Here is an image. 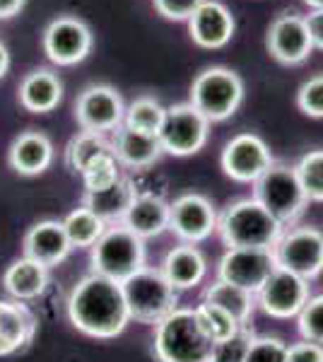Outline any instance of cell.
<instances>
[{"instance_id":"obj_1","label":"cell","mask_w":323,"mask_h":362,"mask_svg":"<svg viewBox=\"0 0 323 362\" xmlns=\"http://www.w3.org/2000/svg\"><path fill=\"white\" fill-rule=\"evenodd\" d=\"M68 319L80 334L109 341L131 324L121 283L90 273L75 283L68 297Z\"/></svg>"},{"instance_id":"obj_2","label":"cell","mask_w":323,"mask_h":362,"mask_svg":"<svg viewBox=\"0 0 323 362\" xmlns=\"http://www.w3.org/2000/svg\"><path fill=\"white\" fill-rule=\"evenodd\" d=\"M285 227L254 196L232 201L217 215V235L227 249H273Z\"/></svg>"},{"instance_id":"obj_3","label":"cell","mask_w":323,"mask_h":362,"mask_svg":"<svg viewBox=\"0 0 323 362\" xmlns=\"http://www.w3.org/2000/svg\"><path fill=\"white\" fill-rule=\"evenodd\" d=\"M215 341L203 329L196 309L179 307L155 326V358L160 362H210Z\"/></svg>"},{"instance_id":"obj_4","label":"cell","mask_w":323,"mask_h":362,"mask_svg":"<svg viewBox=\"0 0 323 362\" xmlns=\"http://www.w3.org/2000/svg\"><path fill=\"white\" fill-rule=\"evenodd\" d=\"M92 273L114 280V283H126L148 266V249L145 239H140L126 225H109L107 232L97 239V244L90 249Z\"/></svg>"},{"instance_id":"obj_5","label":"cell","mask_w":323,"mask_h":362,"mask_svg":"<svg viewBox=\"0 0 323 362\" xmlns=\"http://www.w3.org/2000/svg\"><path fill=\"white\" fill-rule=\"evenodd\" d=\"M121 288L131 321H138V324L157 326L174 309H179V290L172 288V283L164 278L160 268L145 266L126 283H121Z\"/></svg>"},{"instance_id":"obj_6","label":"cell","mask_w":323,"mask_h":362,"mask_svg":"<svg viewBox=\"0 0 323 362\" xmlns=\"http://www.w3.org/2000/svg\"><path fill=\"white\" fill-rule=\"evenodd\" d=\"M244 102V80L225 66H210L191 85V104L210 124H220L237 114Z\"/></svg>"},{"instance_id":"obj_7","label":"cell","mask_w":323,"mask_h":362,"mask_svg":"<svg viewBox=\"0 0 323 362\" xmlns=\"http://www.w3.org/2000/svg\"><path fill=\"white\" fill-rule=\"evenodd\" d=\"M254 198L283 227H295L309 206L295 167L280 162H275L254 184Z\"/></svg>"},{"instance_id":"obj_8","label":"cell","mask_w":323,"mask_h":362,"mask_svg":"<svg viewBox=\"0 0 323 362\" xmlns=\"http://www.w3.org/2000/svg\"><path fill=\"white\" fill-rule=\"evenodd\" d=\"M273 256L278 268L304 280L319 278L323 273V230L311 225L285 230L273 247Z\"/></svg>"},{"instance_id":"obj_9","label":"cell","mask_w":323,"mask_h":362,"mask_svg":"<svg viewBox=\"0 0 323 362\" xmlns=\"http://www.w3.org/2000/svg\"><path fill=\"white\" fill-rule=\"evenodd\" d=\"M160 143L164 155L191 157L201 153L210 138V121L193 107L191 102H181L167 107V116L160 131Z\"/></svg>"},{"instance_id":"obj_10","label":"cell","mask_w":323,"mask_h":362,"mask_svg":"<svg viewBox=\"0 0 323 362\" xmlns=\"http://www.w3.org/2000/svg\"><path fill=\"white\" fill-rule=\"evenodd\" d=\"M95 37L85 20L75 15H58L46 25L41 34L44 54L54 66H78L92 51Z\"/></svg>"},{"instance_id":"obj_11","label":"cell","mask_w":323,"mask_h":362,"mask_svg":"<svg viewBox=\"0 0 323 362\" xmlns=\"http://www.w3.org/2000/svg\"><path fill=\"white\" fill-rule=\"evenodd\" d=\"M222 172L237 184H256L275 165L268 143L256 133H237L229 138L220 155Z\"/></svg>"},{"instance_id":"obj_12","label":"cell","mask_w":323,"mask_h":362,"mask_svg":"<svg viewBox=\"0 0 323 362\" xmlns=\"http://www.w3.org/2000/svg\"><path fill=\"white\" fill-rule=\"evenodd\" d=\"M126 104L116 87L111 85H87L75 99L73 116L82 131L95 133H114L123 126Z\"/></svg>"},{"instance_id":"obj_13","label":"cell","mask_w":323,"mask_h":362,"mask_svg":"<svg viewBox=\"0 0 323 362\" xmlns=\"http://www.w3.org/2000/svg\"><path fill=\"white\" fill-rule=\"evenodd\" d=\"M309 297V280L299 278L285 268H275L263 283V288L256 293V302L273 319H297Z\"/></svg>"},{"instance_id":"obj_14","label":"cell","mask_w":323,"mask_h":362,"mask_svg":"<svg viewBox=\"0 0 323 362\" xmlns=\"http://www.w3.org/2000/svg\"><path fill=\"white\" fill-rule=\"evenodd\" d=\"M275 268L273 249H227L217 266V278L256 295Z\"/></svg>"},{"instance_id":"obj_15","label":"cell","mask_w":323,"mask_h":362,"mask_svg":"<svg viewBox=\"0 0 323 362\" xmlns=\"http://www.w3.org/2000/svg\"><path fill=\"white\" fill-rule=\"evenodd\" d=\"M169 230L181 242L201 244L213 232H217V213L210 198L203 194H184L169 203Z\"/></svg>"},{"instance_id":"obj_16","label":"cell","mask_w":323,"mask_h":362,"mask_svg":"<svg viewBox=\"0 0 323 362\" xmlns=\"http://www.w3.org/2000/svg\"><path fill=\"white\" fill-rule=\"evenodd\" d=\"M268 54L283 66H299L311 56L314 46L304 15L299 13H280L270 22L266 34Z\"/></svg>"},{"instance_id":"obj_17","label":"cell","mask_w":323,"mask_h":362,"mask_svg":"<svg viewBox=\"0 0 323 362\" xmlns=\"http://www.w3.org/2000/svg\"><path fill=\"white\" fill-rule=\"evenodd\" d=\"M234 29H237V22H234L232 10L220 0H203L196 13L189 17L191 42L205 51L225 49L232 42Z\"/></svg>"},{"instance_id":"obj_18","label":"cell","mask_w":323,"mask_h":362,"mask_svg":"<svg viewBox=\"0 0 323 362\" xmlns=\"http://www.w3.org/2000/svg\"><path fill=\"white\" fill-rule=\"evenodd\" d=\"M22 249H25L27 259L37 261V264L46 268L63 264L70 251H73L66 235V227H63V220H41V223L32 225L25 235Z\"/></svg>"},{"instance_id":"obj_19","label":"cell","mask_w":323,"mask_h":362,"mask_svg":"<svg viewBox=\"0 0 323 362\" xmlns=\"http://www.w3.org/2000/svg\"><path fill=\"white\" fill-rule=\"evenodd\" d=\"M54 143L41 131H22L8 148V165L22 177H39L54 165Z\"/></svg>"},{"instance_id":"obj_20","label":"cell","mask_w":323,"mask_h":362,"mask_svg":"<svg viewBox=\"0 0 323 362\" xmlns=\"http://www.w3.org/2000/svg\"><path fill=\"white\" fill-rule=\"evenodd\" d=\"M39 321L25 302L0 300V358L22 353L37 336Z\"/></svg>"},{"instance_id":"obj_21","label":"cell","mask_w":323,"mask_h":362,"mask_svg":"<svg viewBox=\"0 0 323 362\" xmlns=\"http://www.w3.org/2000/svg\"><path fill=\"white\" fill-rule=\"evenodd\" d=\"M111 145H114V157L119 160V165L123 169H133V172L150 169L152 165H157L164 155L160 138L150 136V133L133 131V128H128V126L116 128L114 138H111Z\"/></svg>"},{"instance_id":"obj_22","label":"cell","mask_w":323,"mask_h":362,"mask_svg":"<svg viewBox=\"0 0 323 362\" xmlns=\"http://www.w3.org/2000/svg\"><path fill=\"white\" fill-rule=\"evenodd\" d=\"M20 104L32 114H49L63 102V80L51 68H34L17 90Z\"/></svg>"},{"instance_id":"obj_23","label":"cell","mask_w":323,"mask_h":362,"mask_svg":"<svg viewBox=\"0 0 323 362\" xmlns=\"http://www.w3.org/2000/svg\"><path fill=\"white\" fill-rule=\"evenodd\" d=\"M160 271L172 283L174 290H191L203 283L205 273H208V261L196 244L181 242L167 251Z\"/></svg>"},{"instance_id":"obj_24","label":"cell","mask_w":323,"mask_h":362,"mask_svg":"<svg viewBox=\"0 0 323 362\" xmlns=\"http://www.w3.org/2000/svg\"><path fill=\"white\" fill-rule=\"evenodd\" d=\"M169 210H172V206L162 196L140 194L138 191L128 213L123 215L121 225H126L128 230L148 242V239L160 237L162 232L169 230Z\"/></svg>"},{"instance_id":"obj_25","label":"cell","mask_w":323,"mask_h":362,"mask_svg":"<svg viewBox=\"0 0 323 362\" xmlns=\"http://www.w3.org/2000/svg\"><path fill=\"white\" fill-rule=\"evenodd\" d=\"M49 280H51L49 268L22 256V259L13 261L8 266V271L3 273V288L10 295V300L32 302L46 293Z\"/></svg>"},{"instance_id":"obj_26","label":"cell","mask_w":323,"mask_h":362,"mask_svg":"<svg viewBox=\"0 0 323 362\" xmlns=\"http://www.w3.org/2000/svg\"><path fill=\"white\" fill-rule=\"evenodd\" d=\"M135 196H138V186L133 184V179L121 177L109 189L85 194V203L82 206L90 208L107 225H119L123 215L128 213V208H131V203L135 201Z\"/></svg>"},{"instance_id":"obj_27","label":"cell","mask_w":323,"mask_h":362,"mask_svg":"<svg viewBox=\"0 0 323 362\" xmlns=\"http://www.w3.org/2000/svg\"><path fill=\"white\" fill-rule=\"evenodd\" d=\"M203 300L215 307H220V309H225V312L232 314L242 326H249V321L254 317L256 305H258L254 293L239 288V285L225 283V280H220V278H217L213 285L205 288Z\"/></svg>"},{"instance_id":"obj_28","label":"cell","mask_w":323,"mask_h":362,"mask_svg":"<svg viewBox=\"0 0 323 362\" xmlns=\"http://www.w3.org/2000/svg\"><path fill=\"white\" fill-rule=\"evenodd\" d=\"M114 153V145L111 138H107L104 133L95 131H80L70 138V143L66 145V167L73 174H82L85 167L90 162H95L97 157Z\"/></svg>"},{"instance_id":"obj_29","label":"cell","mask_w":323,"mask_h":362,"mask_svg":"<svg viewBox=\"0 0 323 362\" xmlns=\"http://www.w3.org/2000/svg\"><path fill=\"white\" fill-rule=\"evenodd\" d=\"M63 227H66L68 242L73 249H92L97 244V239L107 232V223L102 218H97L90 208L80 206L75 208L73 213L66 215L63 220Z\"/></svg>"},{"instance_id":"obj_30","label":"cell","mask_w":323,"mask_h":362,"mask_svg":"<svg viewBox=\"0 0 323 362\" xmlns=\"http://www.w3.org/2000/svg\"><path fill=\"white\" fill-rule=\"evenodd\" d=\"M164 116H167V107H164L160 99L143 95V97H135L126 107L123 126L133 128V131H140V133H150V136H160Z\"/></svg>"},{"instance_id":"obj_31","label":"cell","mask_w":323,"mask_h":362,"mask_svg":"<svg viewBox=\"0 0 323 362\" xmlns=\"http://www.w3.org/2000/svg\"><path fill=\"white\" fill-rule=\"evenodd\" d=\"M121 169L123 167L119 165L114 153L97 157V160L90 162V165L85 167V172L80 174L82 184H85V194H95V191H104V189H109V186H114L116 181L123 177Z\"/></svg>"},{"instance_id":"obj_32","label":"cell","mask_w":323,"mask_h":362,"mask_svg":"<svg viewBox=\"0 0 323 362\" xmlns=\"http://www.w3.org/2000/svg\"><path fill=\"white\" fill-rule=\"evenodd\" d=\"M295 172L309 201L323 203V150H309L299 157Z\"/></svg>"},{"instance_id":"obj_33","label":"cell","mask_w":323,"mask_h":362,"mask_svg":"<svg viewBox=\"0 0 323 362\" xmlns=\"http://www.w3.org/2000/svg\"><path fill=\"white\" fill-rule=\"evenodd\" d=\"M193 309H196V314H198V319H201L203 329L208 331V336L213 338L215 343L225 341V338L234 336L237 331L246 329V326L239 324V321L234 319L232 314H227L225 309L210 305V302H205V300L198 307H193Z\"/></svg>"},{"instance_id":"obj_34","label":"cell","mask_w":323,"mask_h":362,"mask_svg":"<svg viewBox=\"0 0 323 362\" xmlns=\"http://www.w3.org/2000/svg\"><path fill=\"white\" fill-rule=\"evenodd\" d=\"M297 329L304 341L323 346V295L309 297V302L297 314Z\"/></svg>"},{"instance_id":"obj_35","label":"cell","mask_w":323,"mask_h":362,"mask_svg":"<svg viewBox=\"0 0 323 362\" xmlns=\"http://www.w3.org/2000/svg\"><path fill=\"white\" fill-rule=\"evenodd\" d=\"M251 341H254V331L246 326V329L237 331L234 336H229V338H225V341L215 343L210 362H244L246 353H249Z\"/></svg>"},{"instance_id":"obj_36","label":"cell","mask_w":323,"mask_h":362,"mask_svg":"<svg viewBox=\"0 0 323 362\" xmlns=\"http://www.w3.org/2000/svg\"><path fill=\"white\" fill-rule=\"evenodd\" d=\"M297 107L309 119H323V73L311 75L297 90Z\"/></svg>"},{"instance_id":"obj_37","label":"cell","mask_w":323,"mask_h":362,"mask_svg":"<svg viewBox=\"0 0 323 362\" xmlns=\"http://www.w3.org/2000/svg\"><path fill=\"white\" fill-rule=\"evenodd\" d=\"M287 343L275 336H254L244 362H285Z\"/></svg>"},{"instance_id":"obj_38","label":"cell","mask_w":323,"mask_h":362,"mask_svg":"<svg viewBox=\"0 0 323 362\" xmlns=\"http://www.w3.org/2000/svg\"><path fill=\"white\" fill-rule=\"evenodd\" d=\"M203 0H152L155 10L164 20L172 22H189V17L196 13Z\"/></svg>"},{"instance_id":"obj_39","label":"cell","mask_w":323,"mask_h":362,"mask_svg":"<svg viewBox=\"0 0 323 362\" xmlns=\"http://www.w3.org/2000/svg\"><path fill=\"white\" fill-rule=\"evenodd\" d=\"M285 362H323V346L311 341H299L287 346V360Z\"/></svg>"},{"instance_id":"obj_40","label":"cell","mask_w":323,"mask_h":362,"mask_svg":"<svg viewBox=\"0 0 323 362\" xmlns=\"http://www.w3.org/2000/svg\"><path fill=\"white\" fill-rule=\"evenodd\" d=\"M304 22L309 29L311 46L323 51V10H309V15H304Z\"/></svg>"},{"instance_id":"obj_41","label":"cell","mask_w":323,"mask_h":362,"mask_svg":"<svg viewBox=\"0 0 323 362\" xmlns=\"http://www.w3.org/2000/svg\"><path fill=\"white\" fill-rule=\"evenodd\" d=\"M27 0H0V20H13L25 10Z\"/></svg>"},{"instance_id":"obj_42","label":"cell","mask_w":323,"mask_h":362,"mask_svg":"<svg viewBox=\"0 0 323 362\" xmlns=\"http://www.w3.org/2000/svg\"><path fill=\"white\" fill-rule=\"evenodd\" d=\"M8 70H10V51H8V46L0 42V80L8 75Z\"/></svg>"},{"instance_id":"obj_43","label":"cell","mask_w":323,"mask_h":362,"mask_svg":"<svg viewBox=\"0 0 323 362\" xmlns=\"http://www.w3.org/2000/svg\"><path fill=\"white\" fill-rule=\"evenodd\" d=\"M309 10H323V0H302Z\"/></svg>"}]
</instances>
